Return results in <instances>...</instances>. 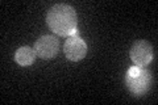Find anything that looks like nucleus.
Instances as JSON below:
<instances>
[{"mask_svg": "<svg viewBox=\"0 0 158 105\" xmlns=\"http://www.w3.org/2000/svg\"><path fill=\"white\" fill-rule=\"evenodd\" d=\"M36 57H37V54H36V51H34V49L29 47V46L19 47L16 50V53H15V61L23 67H27V66L33 64Z\"/></svg>", "mask_w": 158, "mask_h": 105, "instance_id": "6", "label": "nucleus"}, {"mask_svg": "<svg viewBox=\"0 0 158 105\" xmlns=\"http://www.w3.org/2000/svg\"><path fill=\"white\" fill-rule=\"evenodd\" d=\"M34 51L37 57L42 59H52L59 51V41L56 36H41L36 42H34Z\"/></svg>", "mask_w": 158, "mask_h": 105, "instance_id": "5", "label": "nucleus"}, {"mask_svg": "<svg viewBox=\"0 0 158 105\" xmlns=\"http://www.w3.org/2000/svg\"><path fill=\"white\" fill-rule=\"evenodd\" d=\"M153 83V75L146 67L132 66L125 74V86L135 97H142L149 92Z\"/></svg>", "mask_w": 158, "mask_h": 105, "instance_id": "2", "label": "nucleus"}, {"mask_svg": "<svg viewBox=\"0 0 158 105\" xmlns=\"http://www.w3.org/2000/svg\"><path fill=\"white\" fill-rule=\"evenodd\" d=\"M129 57L132 62L135 63V66L146 67L154 58V49L150 42L145 41V39H138V41L133 42Z\"/></svg>", "mask_w": 158, "mask_h": 105, "instance_id": "3", "label": "nucleus"}, {"mask_svg": "<svg viewBox=\"0 0 158 105\" xmlns=\"http://www.w3.org/2000/svg\"><path fill=\"white\" fill-rule=\"evenodd\" d=\"M65 57L71 62H79L87 55V43L78 33L67 37L63 43Z\"/></svg>", "mask_w": 158, "mask_h": 105, "instance_id": "4", "label": "nucleus"}, {"mask_svg": "<svg viewBox=\"0 0 158 105\" xmlns=\"http://www.w3.org/2000/svg\"><path fill=\"white\" fill-rule=\"evenodd\" d=\"M46 22L50 30L61 37H70L77 33V12L69 4H56L48 11Z\"/></svg>", "mask_w": 158, "mask_h": 105, "instance_id": "1", "label": "nucleus"}]
</instances>
